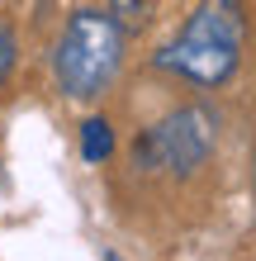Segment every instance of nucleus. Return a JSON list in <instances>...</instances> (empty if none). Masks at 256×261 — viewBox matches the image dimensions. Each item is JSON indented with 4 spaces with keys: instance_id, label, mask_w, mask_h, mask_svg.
<instances>
[{
    "instance_id": "obj_1",
    "label": "nucleus",
    "mask_w": 256,
    "mask_h": 261,
    "mask_svg": "<svg viewBox=\"0 0 256 261\" xmlns=\"http://www.w3.org/2000/svg\"><path fill=\"white\" fill-rule=\"evenodd\" d=\"M242 0H200L185 29L157 53V67L190 86H223L242 62Z\"/></svg>"
},
{
    "instance_id": "obj_2",
    "label": "nucleus",
    "mask_w": 256,
    "mask_h": 261,
    "mask_svg": "<svg viewBox=\"0 0 256 261\" xmlns=\"http://www.w3.org/2000/svg\"><path fill=\"white\" fill-rule=\"evenodd\" d=\"M124 62V24L109 10H76L57 38L52 71L71 100H90L114 81Z\"/></svg>"
},
{
    "instance_id": "obj_3",
    "label": "nucleus",
    "mask_w": 256,
    "mask_h": 261,
    "mask_svg": "<svg viewBox=\"0 0 256 261\" xmlns=\"http://www.w3.org/2000/svg\"><path fill=\"white\" fill-rule=\"evenodd\" d=\"M214 143H218V114L209 105H180L138 138V166L190 176L194 166H204Z\"/></svg>"
},
{
    "instance_id": "obj_4",
    "label": "nucleus",
    "mask_w": 256,
    "mask_h": 261,
    "mask_svg": "<svg viewBox=\"0 0 256 261\" xmlns=\"http://www.w3.org/2000/svg\"><path fill=\"white\" fill-rule=\"evenodd\" d=\"M81 157L86 162H109L114 157V128H109V119H86L81 124Z\"/></svg>"
},
{
    "instance_id": "obj_5",
    "label": "nucleus",
    "mask_w": 256,
    "mask_h": 261,
    "mask_svg": "<svg viewBox=\"0 0 256 261\" xmlns=\"http://www.w3.org/2000/svg\"><path fill=\"white\" fill-rule=\"evenodd\" d=\"M14 57H19V48H14V34L5 24H0V86L10 81V71H14Z\"/></svg>"
}]
</instances>
